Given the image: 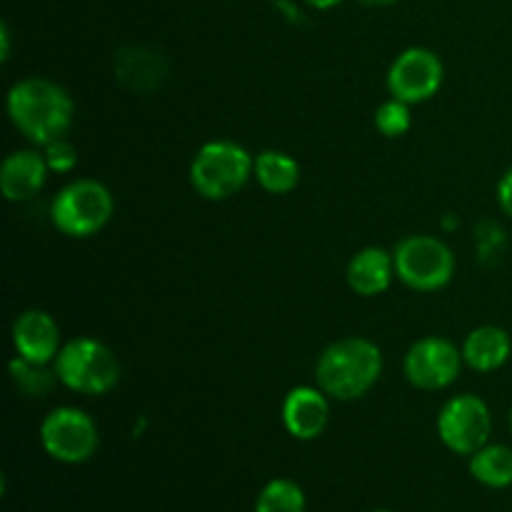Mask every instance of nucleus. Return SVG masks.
Wrapping results in <instances>:
<instances>
[{"label":"nucleus","instance_id":"obj_24","mask_svg":"<svg viewBox=\"0 0 512 512\" xmlns=\"http://www.w3.org/2000/svg\"><path fill=\"white\" fill-rule=\"evenodd\" d=\"M0 43H3V50H0V58L8 60L10 58V33H8V25H0Z\"/></svg>","mask_w":512,"mask_h":512},{"label":"nucleus","instance_id":"obj_23","mask_svg":"<svg viewBox=\"0 0 512 512\" xmlns=\"http://www.w3.org/2000/svg\"><path fill=\"white\" fill-rule=\"evenodd\" d=\"M303 3L310 5V8H315V10H333V8H338L343 0H303Z\"/></svg>","mask_w":512,"mask_h":512},{"label":"nucleus","instance_id":"obj_2","mask_svg":"<svg viewBox=\"0 0 512 512\" xmlns=\"http://www.w3.org/2000/svg\"><path fill=\"white\" fill-rule=\"evenodd\" d=\"M383 375V353L368 338H340L320 353L315 380L328 398L353 403L368 395Z\"/></svg>","mask_w":512,"mask_h":512},{"label":"nucleus","instance_id":"obj_18","mask_svg":"<svg viewBox=\"0 0 512 512\" xmlns=\"http://www.w3.org/2000/svg\"><path fill=\"white\" fill-rule=\"evenodd\" d=\"M255 512H305V493L295 480L275 478L260 490Z\"/></svg>","mask_w":512,"mask_h":512},{"label":"nucleus","instance_id":"obj_21","mask_svg":"<svg viewBox=\"0 0 512 512\" xmlns=\"http://www.w3.org/2000/svg\"><path fill=\"white\" fill-rule=\"evenodd\" d=\"M43 368L45 365H33L15 355L13 363H10V375L23 393H38L50 385V375H45Z\"/></svg>","mask_w":512,"mask_h":512},{"label":"nucleus","instance_id":"obj_3","mask_svg":"<svg viewBox=\"0 0 512 512\" xmlns=\"http://www.w3.org/2000/svg\"><path fill=\"white\" fill-rule=\"evenodd\" d=\"M53 375L70 393L108 395L120 383V360L103 340L80 335L65 340L53 363Z\"/></svg>","mask_w":512,"mask_h":512},{"label":"nucleus","instance_id":"obj_9","mask_svg":"<svg viewBox=\"0 0 512 512\" xmlns=\"http://www.w3.org/2000/svg\"><path fill=\"white\" fill-rule=\"evenodd\" d=\"M463 365V350L453 340L440 338V335H425V338L415 340L405 353L403 373L413 388L438 393V390L450 388L460 378Z\"/></svg>","mask_w":512,"mask_h":512},{"label":"nucleus","instance_id":"obj_4","mask_svg":"<svg viewBox=\"0 0 512 512\" xmlns=\"http://www.w3.org/2000/svg\"><path fill=\"white\" fill-rule=\"evenodd\" d=\"M255 155L235 140H208L190 160V185L205 200H230L253 178Z\"/></svg>","mask_w":512,"mask_h":512},{"label":"nucleus","instance_id":"obj_15","mask_svg":"<svg viewBox=\"0 0 512 512\" xmlns=\"http://www.w3.org/2000/svg\"><path fill=\"white\" fill-rule=\"evenodd\" d=\"M463 360L470 370L475 373H495L503 368L512 355V340L508 330L498 328V325H480V328L470 330L465 335L463 345Z\"/></svg>","mask_w":512,"mask_h":512},{"label":"nucleus","instance_id":"obj_1","mask_svg":"<svg viewBox=\"0 0 512 512\" xmlns=\"http://www.w3.org/2000/svg\"><path fill=\"white\" fill-rule=\"evenodd\" d=\"M5 110L13 128L35 148L65 138L75 118V103L68 90L38 75L10 85Z\"/></svg>","mask_w":512,"mask_h":512},{"label":"nucleus","instance_id":"obj_22","mask_svg":"<svg viewBox=\"0 0 512 512\" xmlns=\"http://www.w3.org/2000/svg\"><path fill=\"white\" fill-rule=\"evenodd\" d=\"M498 205L505 215L512 220V168L503 173L498 183Z\"/></svg>","mask_w":512,"mask_h":512},{"label":"nucleus","instance_id":"obj_19","mask_svg":"<svg viewBox=\"0 0 512 512\" xmlns=\"http://www.w3.org/2000/svg\"><path fill=\"white\" fill-rule=\"evenodd\" d=\"M375 130L385 138H403L410 128H413V113H410V105L403 103L398 98H390L385 103L378 105L373 115Z\"/></svg>","mask_w":512,"mask_h":512},{"label":"nucleus","instance_id":"obj_26","mask_svg":"<svg viewBox=\"0 0 512 512\" xmlns=\"http://www.w3.org/2000/svg\"><path fill=\"white\" fill-rule=\"evenodd\" d=\"M510 433H512V410H510Z\"/></svg>","mask_w":512,"mask_h":512},{"label":"nucleus","instance_id":"obj_12","mask_svg":"<svg viewBox=\"0 0 512 512\" xmlns=\"http://www.w3.org/2000/svg\"><path fill=\"white\" fill-rule=\"evenodd\" d=\"M280 420L295 440L320 438L328 428L330 398L315 385H298L283 398Z\"/></svg>","mask_w":512,"mask_h":512},{"label":"nucleus","instance_id":"obj_11","mask_svg":"<svg viewBox=\"0 0 512 512\" xmlns=\"http://www.w3.org/2000/svg\"><path fill=\"white\" fill-rule=\"evenodd\" d=\"M10 340L15 355L33 365H53L63 348L58 320L40 308H28L15 315Z\"/></svg>","mask_w":512,"mask_h":512},{"label":"nucleus","instance_id":"obj_17","mask_svg":"<svg viewBox=\"0 0 512 512\" xmlns=\"http://www.w3.org/2000/svg\"><path fill=\"white\" fill-rule=\"evenodd\" d=\"M470 475L490 490H505L512 485V448L488 443L470 455Z\"/></svg>","mask_w":512,"mask_h":512},{"label":"nucleus","instance_id":"obj_27","mask_svg":"<svg viewBox=\"0 0 512 512\" xmlns=\"http://www.w3.org/2000/svg\"><path fill=\"white\" fill-rule=\"evenodd\" d=\"M373 512H393V510H373Z\"/></svg>","mask_w":512,"mask_h":512},{"label":"nucleus","instance_id":"obj_5","mask_svg":"<svg viewBox=\"0 0 512 512\" xmlns=\"http://www.w3.org/2000/svg\"><path fill=\"white\" fill-rule=\"evenodd\" d=\"M115 213V200L108 185L95 178L70 180L55 193L50 203V220L55 230L68 238L85 240L98 235Z\"/></svg>","mask_w":512,"mask_h":512},{"label":"nucleus","instance_id":"obj_13","mask_svg":"<svg viewBox=\"0 0 512 512\" xmlns=\"http://www.w3.org/2000/svg\"><path fill=\"white\" fill-rule=\"evenodd\" d=\"M48 173L43 150H13L0 165V190L10 203H28L45 188Z\"/></svg>","mask_w":512,"mask_h":512},{"label":"nucleus","instance_id":"obj_14","mask_svg":"<svg viewBox=\"0 0 512 512\" xmlns=\"http://www.w3.org/2000/svg\"><path fill=\"white\" fill-rule=\"evenodd\" d=\"M395 278V260L393 253L385 248L370 245V248L358 250L350 258L348 268H345V280L348 288L360 298H378L390 288Z\"/></svg>","mask_w":512,"mask_h":512},{"label":"nucleus","instance_id":"obj_16","mask_svg":"<svg viewBox=\"0 0 512 512\" xmlns=\"http://www.w3.org/2000/svg\"><path fill=\"white\" fill-rule=\"evenodd\" d=\"M253 178L270 195H288L300 183V165L283 150H263L255 155Z\"/></svg>","mask_w":512,"mask_h":512},{"label":"nucleus","instance_id":"obj_6","mask_svg":"<svg viewBox=\"0 0 512 512\" xmlns=\"http://www.w3.org/2000/svg\"><path fill=\"white\" fill-rule=\"evenodd\" d=\"M395 278L415 293L443 290L455 275V253L435 235H408L393 250Z\"/></svg>","mask_w":512,"mask_h":512},{"label":"nucleus","instance_id":"obj_25","mask_svg":"<svg viewBox=\"0 0 512 512\" xmlns=\"http://www.w3.org/2000/svg\"><path fill=\"white\" fill-rule=\"evenodd\" d=\"M358 3L368 5V8H385V5H393L398 3V0H358Z\"/></svg>","mask_w":512,"mask_h":512},{"label":"nucleus","instance_id":"obj_7","mask_svg":"<svg viewBox=\"0 0 512 512\" xmlns=\"http://www.w3.org/2000/svg\"><path fill=\"white\" fill-rule=\"evenodd\" d=\"M40 445L45 455L63 465H80L95 455L100 433L95 420L73 405L53 408L40 423Z\"/></svg>","mask_w":512,"mask_h":512},{"label":"nucleus","instance_id":"obj_8","mask_svg":"<svg viewBox=\"0 0 512 512\" xmlns=\"http://www.w3.org/2000/svg\"><path fill=\"white\" fill-rule=\"evenodd\" d=\"M493 413L480 395L460 393L445 400L438 413V438L450 453L473 455L490 443Z\"/></svg>","mask_w":512,"mask_h":512},{"label":"nucleus","instance_id":"obj_10","mask_svg":"<svg viewBox=\"0 0 512 512\" xmlns=\"http://www.w3.org/2000/svg\"><path fill=\"white\" fill-rule=\"evenodd\" d=\"M445 80V65L440 60L438 53L428 48H415L403 50L398 58L390 63L388 78H385V85H388L390 98H398L403 103L415 105L425 103L433 95H438L440 85Z\"/></svg>","mask_w":512,"mask_h":512},{"label":"nucleus","instance_id":"obj_20","mask_svg":"<svg viewBox=\"0 0 512 512\" xmlns=\"http://www.w3.org/2000/svg\"><path fill=\"white\" fill-rule=\"evenodd\" d=\"M43 150V158L48 163V170L55 175H68L78 168V148L68 138H58L48 143Z\"/></svg>","mask_w":512,"mask_h":512}]
</instances>
